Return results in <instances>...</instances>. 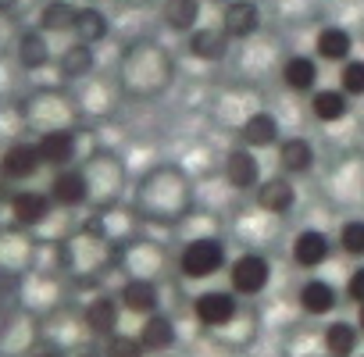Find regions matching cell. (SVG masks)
Returning <instances> with one entry per match:
<instances>
[{"label": "cell", "instance_id": "cell-1", "mask_svg": "<svg viewBox=\"0 0 364 357\" xmlns=\"http://www.w3.org/2000/svg\"><path fill=\"white\" fill-rule=\"evenodd\" d=\"M40 168H47L40 143H11L0 154V183H29L40 175Z\"/></svg>", "mask_w": 364, "mask_h": 357}, {"label": "cell", "instance_id": "cell-2", "mask_svg": "<svg viewBox=\"0 0 364 357\" xmlns=\"http://www.w3.org/2000/svg\"><path fill=\"white\" fill-rule=\"evenodd\" d=\"M225 265V247L218 240H193L178 257V268L186 279H211Z\"/></svg>", "mask_w": 364, "mask_h": 357}, {"label": "cell", "instance_id": "cell-3", "mask_svg": "<svg viewBox=\"0 0 364 357\" xmlns=\"http://www.w3.org/2000/svg\"><path fill=\"white\" fill-rule=\"evenodd\" d=\"M8 208H11V218L18 229H40L50 218L54 201H50V193H40V190H15Z\"/></svg>", "mask_w": 364, "mask_h": 357}, {"label": "cell", "instance_id": "cell-4", "mask_svg": "<svg viewBox=\"0 0 364 357\" xmlns=\"http://www.w3.org/2000/svg\"><path fill=\"white\" fill-rule=\"evenodd\" d=\"M90 197V175L79 168H61L50 178V201L58 208H79Z\"/></svg>", "mask_w": 364, "mask_h": 357}, {"label": "cell", "instance_id": "cell-5", "mask_svg": "<svg viewBox=\"0 0 364 357\" xmlns=\"http://www.w3.org/2000/svg\"><path fill=\"white\" fill-rule=\"evenodd\" d=\"M268 279H272V268H268V261H264L261 254H243V257L232 265V289L243 293V297L264 293Z\"/></svg>", "mask_w": 364, "mask_h": 357}, {"label": "cell", "instance_id": "cell-6", "mask_svg": "<svg viewBox=\"0 0 364 357\" xmlns=\"http://www.w3.org/2000/svg\"><path fill=\"white\" fill-rule=\"evenodd\" d=\"M222 29L229 33V40H247L261 29V8L254 0H229L222 11Z\"/></svg>", "mask_w": 364, "mask_h": 357}, {"label": "cell", "instance_id": "cell-7", "mask_svg": "<svg viewBox=\"0 0 364 357\" xmlns=\"http://www.w3.org/2000/svg\"><path fill=\"white\" fill-rule=\"evenodd\" d=\"M33 343H36V332L29 318L15 314L0 325V357H33Z\"/></svg>", "mask_w": 364, "mask_h": 357}, {"label": "cell", "instance_id": "cell-8", "mask_svg": "<svg viewBox=\"0 0 364 357\" xmlns=\"http://www.w3.org/2000/svg\"><path fill=\"white\" fill-rule=\"evenodd\" d=\"M40 154H43V161H47V168H68L72 161H75V154H79V139H75V132L72 129H54V132H43L40 139Z\"/></svg>", "mask_w": 364, "mask_h": 357}, {"label": "cell", "instance_id": "cell-9", "mask_svg": "<svg viewBox=\"0 0 364 357\" xmlns=\"http://www.w3.org/2000/svg\"><path fill=\"white\" fill-rule=\"evenodd\" d=\"M193 311H197V318H200L208 329H222V325H232V321H236V297L211 289V293L197 297Z\"/></svg>", "mask_w": 364, "mask_h": 357}, {"label": "cell", "instance_id": "cell-10", "mask_svg": "<svg viewBox=\"0 0 364 357\" xmlns=\"http://www.w3.org/2000/svg\"><path fill=\"white\" fill-rule=\"evenodd\" d=\"M26 118L33 125H40V136L43 132H54V129H68L65 125V100L54 97V93H36L26 104Z\"/></svg>", "mask_w": 364, "mask_h": 357}, {"label": "cell", "instance_id": "cell-11", "mask_svg": "<svg viewBox=\"0 0 364 357\" xmlns=\"http://www.w3.org/2000/svg\"><path fill=\"white\" fill-rule=\"evenodd\" d=\"M15 58H18V65H22L26 72L47 68V65H50V40H47V33H43V29L22 33L18 43H15Z\"/></svg>", "mask_w": 364, "mask_h": 357}, {"label": "cell", "instance_id": "cell-12", "mask_svg": "<svg viewBox=\"0 0 364 357\" xmlns=\"http://www.w3.org/2000/svg\"><path fill=\"white\" fill-rule=\"evenodd\" d=\"M190 54L200 61H222L229 54V33L222 26H204L190 33Z\"/></svg>", "mask_w": 364, "mask_h": 357}, {"label": "cell", "instance_id": "cell-13", "mask_svg": "<svg viewBox=\"0 0 364 357\" xmlns=\"http://www.w3.org/2000/svg\"><path fill=\"white\" fill-rule=\"evenodd\" d=\"M225 178L236 190H254L261 183V164L254 150H232L225 157Z\"/></svg>", "mask_w": 364, "mask_h": 357}, {"label": "cell", "instance_id": "cell-14", "mask_svg": "<svg viewBox=\"0 0 364 357\" xmlns=\"http://www.w3.org/2000/svg\"><path fill=\"white\" fill-rule=\"evenodd\" d=\"M257 204L268 215H286L296 204V190H293L289 178H268V183H261V190H257Z\"/></svg>", "mask_w": 364, "mask_h": 357}, {"label": "cell", "instance_id": "cell-15", "mask_svg": "<svg viewBox=\"0 0 364 357\" xmlns=\"http://www.w3.org/2000/svg\"><path fill=\"white\" fill-rule=\"evenodd\" d=\"M282 82H286L293 93H311L314 82H318V61L307 58V54H293V58L282 65Z\"/></svg>", "mask_w": 364, "mask_h": 357}, {"label": "cell", "instance_id": "cell-16", "mask_svg": "<svg viewBox=\"0 0 364 357\" xmlns=\"http://www.w3.org/2000/svg\"><path fill=\"white\" fill-rule=\"evenodd\" d=\"M118 300H111V297H97V300H90L86 304V329L90 332H97V336H114L118 332Z\"/></svg>", "mask_w": 364, "mask_h": 357}, {"label": "cell", "instance_id": "cell-17", "mask_svg": "<svg viewBox=\"0 0 364 357\" xmlns=\"http://www.w3.org/2000/svg\"><path fill=\"white\" fill-rule=\"evenodd\" d=\"M325 257H328V240H325V233L307 229V233L296 236V243H293V261H296L300 268H318V265H325Z\"/></svg>", "mask_w": 364, "mask_h": 357}, {"label": "cell", "instance_id": "cell-18", "mask_svg": "<svg viewBox=\"0 0 364 357\" xmlns=\"http://www.w3.org/2000/svg\"><path fill=\"white\" fill-rule=\"evenodd\" d=\"M75 18H79L75 4H68V0H47L40 11V29L47 36L50 33H75Z\"/></svg>", "mask_w": 364, "mask_h": 357}, {"label": "cell", "instance_id": "cell-19", "mask_svg": "<svg viewBox=\"0 0 364 357\" xmlns=\"http://www.w3.org/2000/svg\"><path fill=\"white\" fill-rule=\"evenodd\" d=\"M314 50H318V58H325V61H350V54H353V36H350L346 29H339V26H325V29L318 33Z\"/></svg>", "mask_w": 364, "mask_h": 357}, {"label": "cell", "instance_id": "cell-20", "mask_svg": "<svg viewBox=\"0 0 364 357\" xmlns=\"http://www.w3.org/2000/svg\"><path fill=\"white\" fill-rule=\"evenodd\" d=\"M93 65H97V54H93L90 43H72L58 54V68H61L65 79H82V75L93 72Z\"/></svg>", "mask_w": 364, "mask_h": 357}, {"label": "cell", "instance_id": "cell-21", "mask_svg": "<svg viewBox=\"0 0 364 357\" xmlns=\"http://www.w3.org/2000/svg\"><path fill=\"white\" fill-rule=\"evenodd\" d=\"M122 304L132 314H154V307H157V286L150 279H129L122 286Z\"/></svg>", "mask_w": 364, "mask_h": 357}, {"label": "cell", "instance_id": "cell-22", "mask_svg": "<svg viewBox=\"0 0 364 357\" xmlns=\"http://www.w3.org/2000/svg\"><path fill=\"white\" fill-rule=\"evenodd\" d=\"M161 15L175 33H193L200 22V0H164Z\"/></svg>", "mask_w": 364, "mask_h": 357}, {"label": "cell", "instance_id": "cell-23", "mask_svg": "<svg viewBox=\"0 0 364 357\" xmlns=\"http://www.w3.org/2000/svg\"><path fill=\"white\" fill-rule=\"evenodd\" d=\"M29 257V243L22 229H0V272H18Z\"/></svg>", "mask_w": 364, "mask_h": 357}, {"label": "cell", "instance_id": "cell-24", "mask_svg": "<svg viewBox=\"0 0 364 357\" xmlns=\"http://www.w3.org/2000/svg\"><path fill=\"white\" fill-rule=\"evenodd\" d=\"M243 143L247 146H272V143H279V122L268 114V111H257V114H250L247 122H243Z\"/></svg>", "mask_w": 364, "mask_h": 357}, {"label": "cell", "instance_id": "cell-25", "mask_svg": "<svg viewBox=\"0 0 364 357\" xmlns=\"http://www.w3.org/2000/svg\"><path fill=\"white\" fill-rule=\"evenodd\" d=\"M300 307H304L307 314H328V311L336 307V289H332V282H325V279L304 282V286H300Z\"/></svg>", "mask_w": 364, "mask_h": 357}, {"label": "cell", "instance_id": "cell-26", "mask_svg": "<svg viewBox=\"0 0 364 357\" xmlns=\"http://www.w3.org/2000/svg\"><path fill=\"white\" fill-rule=\"evenodd\" d=\"M311 107H314L318 122L332 125V122H343V118H346V111H350V97H346L343 90H318L314 100H311Z\"/></svg>", "mask_w": 364, "mask_h": 357}, {"label": "cell", "instance_id": "cell-27", "mask_svg": "<svg viewBox=\"0 0 364 357\" xmlns=\"http://www.w3.org/2000/svg\"><path fill=\"white\" fill-rule=\"evenodd\" d=\"M75 43H90L97 47L104 36H107V15L97 11V8H79V18H75Z\"/></svg>", "mask_w": 364, "mask_h": 357}, {"label": "cell", "instance_id": "cell-28", "mask_svg": "<svg viewBox=\"0 0 364 357\" xmlns=\"http://www.w3.org/2000/svg\"><path fill=\"white\" fill-rule=\"evenodd\" d=\"M279 164H282L286 171H293V175L307 171V168L314 164V150H311V143L300 139V136L282 139V146H279Z\"/></svg>", "mask_w": 364, "mask_h": 357}, {"label": "cell", "instance_id": "cell-29", "mask_svg": "<svg viewBox=\"0 0 364 357\" xmlns=\"http://www.w3.org/2000/svg\"><path fill=\"white\" fill-rule=\"evenodd\" d=\"M139 339H143L146 350H168V346H175V325H171V318H164V314L146 318Z\"/></svg>", "mask_w": 364, "mask_h": 357}, {"label": "cell", "instance_id": "cell-30", "mask_svg": "<svg viewBox=\"0 0 364 357\" xmlns=\"http://www.w3.org/2000/svg\"><path fill=\"white\" fill-rule=\"evenodd\" d=\"M325 346H328L332 357H350L353 346H357V329L350 321H332L325 329Z\"/></svg>", "mask_w": 364, "mask_h": 357}, {"label": "cell", "instance_id": "cell-31", "mask_svg": "<svg viewBox=\"0 0 364 357\" xmlns=\"http://www.w3.org/2000/svg\"><path fill=\"white\" fill-rule=\"evenodd\" d=\"M143 353H146L143 339H136V336H125V332H114V336H107L104 357H143Z\"/></svg>", "mask_w": 364, "mask_h": 357}, {"label": "cell", "instance_id": "cell-32", "mask_svg": "<svg viewBox=\"0 0 364 357\" xmlns=\"http://www.w3.org/2000/svg\"><path fill=\"white\" fill-rule=\"evenodd\" d=\"M339 247H343L346 254H353V257H364V222H360V218H353V222L343 225Z\"/></svg>", "mask_w": 364, "mask_h": 357}, {"label": "cell", "instance_id": "cell-33", "mask_svg": "<svg viewBox=\"0 0 364 357\" xmlns=\"http://www.w3.org/2000/svg\"><path fill=\"white\" fill-rule=\"evenodd\" d=\"M343 93L346 97H364V61H346L343 65Z\"/></svg>", "mask_w": 364, "mask_h": 357}, {"label": "cell", "instance_id": "cell-34", "mask_svg": "<svg viewBox=\"0 0 364 357\" xmlns=\"http://www.w3.org/2000/svg\"><path fill=\"white\" fill-rule=\"evenodd\" d=\"M11 43H18V33H15V18L0 11V54L11 50Z\"/></svg>", "mask_w": 364, "mask_h": 357}, {"label": "cell", "instance_id": "cell-35", "mask_svg": "<svg viewBox=\"0 0 364 357\" xmlns=\"http://www.w3.org/2000/svg\"><path fill=\"white\" fill-rule=\"evenodd\" d=\"M346 293H350V300H357V307L364 304V268H357V272L350 275V282H346Z\"/></svg>", "mask_w": 364, "mask_h": 357}, {"label": "cell", "instance_id": "cell-36", "mask_svg": "<svg viewBox=\"0 0 364 357\" xmlns=\"http://www.w3.org/2000/svg\"><path fill=\"white\" fill-rule=\"evenodd\" d=\"M33 4V0H0V11H4V15H11V18H18L26 8Z\"/></svg>", "mask_w": 364, "mask_h": 357}, {"label": "cell", "instance_id": "cell-37", "mask_svg": "<svg viewBox=\"0 0 364 357\" xmlns=\"http://www.w3.org/2000/svg\"><path fill=\"white\" fill-rule=\"evenodd\" d=\"M33 357H65L58 346H47V350H40V353H33Z\"/></svg>", "mask_w": 364, "mask_h": 357}, {"label": "cell", "instance_id": "cell-38", "mask_svg": "<svg viewBox=\"0 0 364 357\" xmlns=\"http://www.w3.org/2000/svg\"><path fill=\"white\" fill-rule=\"evenodd\" d=\"M357 329L364 332V304H360V311H357Z\"/></svg>", "mask_w": 364, "mask_h": 357}, {"label": "cell", "instance_id": "cell-39", "mask_svg": "<svg viewBox=\"0 0 364 357\" xmlns=\"http://www.w3.org/2000/svg\"><path fill=\"white\" fill-rule=\"evenodd\" d=\"M211 4H229V0H211Z\"/></svg>", "mask_w": 364, "mask_h": 357}, {"label": "cell", "instance_id": "cell-40", "mask_svg": "<svg viewBox=\"0 0 364 357\" xmlns=\"http://www.w3.org/2000/svg\"><path fill=\"white\" fill-rule=\"evenodd\" d=\"M82 357H97V353H82Z\"/></svg>", "mask_w": 364, "mask_h": 357}]
</instances>
